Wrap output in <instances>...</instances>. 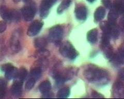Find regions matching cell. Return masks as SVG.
Instances as JSON below:
<instances>
[{
  "label": "cell",
  "mask_w": 124,
  "mask_h": 99,
  "mask_svg": "<svg viewBox=\"0 0 124 99\" xmlns=\"http://www.w3.org/2000/svg\"><path fill=\"white\" fill-rule=\"evenodd\" d=\"M112 95L116 99L124 98V85L119 81L114 83L112 88Z\"/></svg>",
  "instance_id": "ba28073f"
},
{
  "label": "cell",
  "mask_w": 124,
  "mask_h": 99,
  "mask_svg": "<svg viewBox=\"0 0 124 99\" xmlns=\"http://www.w3.org/2000/svg\"><path fill=\"white\" fill-rule=\"evenodd\" d=\"M87 10L86 7L84 6H81L78 7L75 10L76 17L78 20L84 21L87 18Z\"/></svg>",
  "instance_id": "8fae6325"
},
{
  "label": "cell",
  "mask_w": 124,
  "mask_h": 99,
  "mask_svg": "<svg viewBox=\"0 0 124 99\" xmlns=\"http://www.w3.org/2000/svg\"><path fill=\"white\" fill-rule=\"evenodd\" d=\"M7 86V81L5 78L0 77V88L5 89Z\"/></svg>",
  "instance_id": "83f0119b"
},
{
  "label": "cell",
  "mask_w": 124,
  "mask_h": 99,
  "mask_svg": "<svg viewBox=\"0 0 124 99\" xmlns=\"http://www.w3.org/2000/svg\"><path fill=\"white\" fill-rule=\"evenodd\" d=\"M36 7L33 5H30L23 7L21 11L22 15L24 20L29 22L32 21L36 14Z\"/></svg>",
  "instance_id": "52a82bcc"
},
{
  "label": "cell",
  "mask_w": 124,
  "mask_h": 99,
  "mask_svg": "<svg viewBox=\"0 0 124 99\" xmlns=\"http://www.w3.org/2000/svg\"><path fill=\"white\" fill-rule=\"evenodd\" d=\"M113 8L118 14H124V0H115Z\"/></svg>",
  "instance_id": "5bb4252c"
},
{
  "label": "cell",
  "mask_w": 124,
  "mask_h": 99,
  "mask_svg": "<svg viewBox=\"0 0 124 99\" xmlns=\"http://www.w3.org/2000/svg\"><path fill=\"white\" fill-rule=\"evenodd\" d=\"M98 30L96 28L90 30L87 34V39L91 44H94L97 40Z\"/></svg>",
  "instance_id": "4fadbf2b"
},
{
  "label": "cell",
  "mask_w": 124,
  "mask_h": 99,
  "mask_svg": "<svg viewBox=\"0 0 124 99\" xmlns=\"http://www.w3.org/2000/svg\"><path fill=\"white\" fill-rule=\"evenodd\" d=\"M101 1L103 5L105 6L107 8H108V9L112 8V4L111 2V0H101Z\"/></svg>",
  "instance_id": "484cf974"
},
{
  "label": "cell",
  "mask_w": 124,
  "mask_h": 99,
  "mask_svg": "<svg viewBox=\"0 0 124 99\" xmlns=\"http://www.w3.org/2000/svg\"><path fill=\"white\" fill-rule=\"evenodd\" d=\"M34 45L35 47L39 50L44 49L46 45H47V42L44 38L39 37L35 40Z\"/></svg>",
  "instance_id": "ac0fdd59"
},
{
  "label": "cell",
  "mask_w": 124,
  "mask_h": 99,
  "mask_svg": "<svg viewBox=\"0 0 124 99\" xmlns=\"http://www.w3.org/2000/svg\"><path fill=\"white\" fill-rule=\"evenodd\" d=\"M44 23L41 21L36 20L31 24L28 28L27 34L29 36H34L39 33Z\"/></svg>",
  "instance_id": "9c48e42d"
},
{
  "label": "cell",
  "mask_w": 124,
  "mask_h": 99,
  "mask_svg": "<svg viewBox=\"0 0 124 99\" xmlns=\"http://www.w3.org/2000/svg\"><path fill=\"white\" fill-rule=\"evenodd\" d=\"M84 76L88 82L98 85H105L110 79L107 71L93 64L87 66L84 71Z\"/></svg>",
  "instance_id": "6da1fadb"
},
{
  "label": "cell",
  "mask_w": 124,
  "mask_h": 99,
  "mask_svg": "<svg viewBox=\"0 0 124 99\" xmlns=\"http://www.w3.org/2000/svg\"><path fill=\"white\" fill-rule=\"evenodd\" d=\"M5 89L0 88V99H3L5 97Z\"/></svg>",
  "instance_id": "1f68e13d"
},
{
  "label": "cell",
  "mask_w": 124,
  "mask_h": 99,
  "mask_svg": "<svg viewBox=\"0 0 124 99\" xmlns=\"http://www.w3.org/2000/svg\"><path fill=\"white\" fill-rule=\"evenodd\" d=\"M119 77L122 80L124 81V68L120 70L119 72Z\"/></svg>",
  "instance_id": "4dcf8cb0"
},
{
  "label": "cell",
  "mask_w": 124,
  "mask_h": 99,
  "mask_svg": "<svg viewBox=\"0 0 124 99\" xmlns=\"http://www.w3.org/2000/svg\"><path fill=\"white\" fill-rule=\"evenodd\" d=\"M118 15V13L114 9V8L112 9L108 14V21L116 22Z\"/></svg>",
  "instance_id": "cb8c5ba5"
},
{
  "label": "cell",
  "mask_w": 124,
  "mask_h": 99,
  "mask_svg": "<svg viewBox=\"0 0 124 99\" xmlns=\"http://www.w3.org/2000/svg\"><path fill=\"white\" fill-rule=\"evenodd\" d=\"M13 1L15 3H18L19 2H20V0H13Z\"/></svg>",
  "instance_id": "836d02e7"
},
{
  "label": "cell",
  "mask_w": 124,
  "mask_h": 99,
  "mask_svg": "<svg viewBox=\"0 0 124 99\" xmlns=\"http://www.w3.org/2000/svg\"><path fill=\"white\" fill-rule=\"evenodd\" d=\"M119 26L122 30H124V14L119 21Z\"/></svg>",
  "instance_id": "f546056e"
},
{
  "label": "cell",
  "mask_w": 124,
  "mask_h": 99,
  "mask_svg": "<svg viewBox=\"0 0 124 99\" xmlns=\"http://www.w3.org/2000/svg\"><path fill=\"white\" fill-rule=\"evenodd\" d=\"M0 15L6 22L11 21L10 10L8 9L5 6L2 5L0 7Z\"/></svg>",
  "instance_id": "7c38bea8"
},
{
  "label": "cell",
  "mask_w": 124,
  "mask_h": 99,
  "mask_svg": "<svg viewBox=\"0 0 124 99\" xmlns=\"http://www.w3.org/2000/svg\"><path fill=\"white\" fill-rule=\"evenodd\" d=\"M36 80L34 79V78H29L28 81H27L26 84H25V89L26 90L29 91L30 90L32 89L35 84L36 83Z\"/></svg>",
  "instance_id": "d4e9b609"
},
{
  "label": "cell",
  "mask_w": 124,
  "mask_h": 99,
  "mask_svg": "<svg viewBox=\"0 0 124 99\" xmlns=\"http://www.w3.org/2000/svg\"><path fill=\"white\" fill-rule=\"evenodd\" d=\"M101 28L103 33H106L110 37L116 39L119 36V29L116 22L108 21L101 23Z\"/></svg>",
  "instance_id": "7a4b0ae2"
},
{
  "label": "cell",
  "mask_w": 124,
  "mask_h": 99,
  "mask_svg": "<svg viewBox=\"0 0 124 99\" xmlns=\"http://www.w3.org/2000/svg\"><path fill=\"white\" fill-rule=\"evenodd\" d=\"M20 41L16 35H14L11 37L10 41V47L12 50L15 52H17L20 50Z\"/></svg>",
  "instance_id": "e0dca14e"
},
{
  "label": "cell",
  "mask_w": 124,
  "mask_h": 99,
  "mask_svg": "<svg viewBox=\"0 0 124 99\" xmlns=\"http://www.w3.org/2000/svg\"><path fill=\"white\" fill-rule=\"evenodd\" d=\"M28 75V71L24 68H21L18 70V73L17 77L16 78V80H18L23 82L26 78Z\"/></svg>",
  "instance_id": "ffe728a7"
},
{
  "label": "cell",
  "mask_w": 124,
  "mask_h": 99,
  "mask_svg": "<svg viewBox=\"0 0 124 99\" xmlns=\"http://www.w3.org/2000/svg\"><path fill=\"white\" fill-rule=\"evenodd\" d=\"M121 48H122L123 50H124V43L123 45H122V47H121Z\"/></svg>",
  "instance_id": "e575fe53"
},
{
  "label": "cell",
  "mask_w": 124,
  "mask_h": 99,
  "mask_svg": "<svg viewBox=\"0 0 124 99\" xmlns=\"http://www.w3.org/2000/svg\"><path fill=\"white\" fill-rule=\"evenodd\" d=\"M92 96L94 98H103L104 97L102 96V94L100 93L96 92L95 91H93L92 92Z\"/></svg>",
  "instance_id": "f1b7e54d"
},
{
  "label": "cell",
  "mask_w": 124,
  "mask_h": 99,
  "mask_svg": "<svg viewBox=\"0 0 124 99\" xmlns=\"http://www.w3.org/2000/svg\"><path fill=\"white\" fill-rule=\"evenodd\" d=\"M42 70L39 67H35L31 70L30 72V77L35 79L36 81L39 78L41 75Z\"/></svg>",
  "instance_id": "d6986e66"
},
{
  "label": "cell",
  "mask_w": 124,
  "mask_h": 99,
  "mask_svg": "<svg viewBox=\"0 0 124 99\" xmlns=\"http://www.w3.org/2000/svg\"><path fill=\"white\" fill-rule=\"evenodd\" d=\"M7 24L5 21H0V33H2L6 30Z\"/></svg>",
  "instance_id": "4316f807"
},
{
  "label": "cell",
  "mask_w": 124,
  "mask_h": 99,
  "mask_svg": "<svg viewBox=\"0 0 124 99\" xmlns=\"http://www.w3.org/2000/svg\"><path fill=\"white\" fill-rule=\"evenodd\" d=\"M11 13V21L17 22L20 19L21 15L20 13L17 10H10Z\"/></svg>",
  "instance_id": "603a6c76"
},
{
  "label": "cell",
  "mask_w": 124,
  "mask_h": 99,
  "mask_svg": "<svg viewBox=\"0 0 124 99\" xmlns=\"http://www.w3.org/2000/svg\"><path fill=\"white\" fill-rule=\"evenodd\" d=\"M57 0H42L40 6V16L46 18L48 16L49 10L55 4Z\"/></svg>",
  "instance_id": "8992f818"
},
{
  "label": "cell",
  "mask_w": 124,
  "mask_h": 99,
  "mask_svg": "<svg viewBox=\"0 0 124 99\" xmlns=\"http://www.w3.org/2000/svg\"><path fill=\"white\" fill-rule=\"evenodd\" d=\"M31 0H23V1L24 2H29V1H31Z\"/></svg>",
  "instance_id": "d590c367"
},
{
  "label": "cell",
  "mask_w": 124,
  "mask_h": 99,
  "mask_svg": "<svg viewBox=\"0 0 124 99\" xmlns=\"http://www.w3.org/2000/svg\"><path fill=\"white\" fill-rule=\"evenodd\" d=\"M51 89V83L49 81L42 82L39 86V90L42 94L49 92Z\"/></svg>",
  "instance_id": "9a60e30c"
},
{
  "label": "cell",
  "mask_w": 124,
  "mask_h": 99,
  "mask_svg": "<svg viewBox=\"0 0 124 99\" xmlns=\"http://www.w3.org/2000/svg\"><path fill=\"white\" fill-rule=\"evenodd\" d=\"M70 94V89L68 87H64L61 89L57 93V98L60 99L67 98Z\"/></svg>",
  "instance_id": "7402d4cb"
},
{
  "label": "cell",
  "mask_w": 124,
  "mask_h": 99,
  "mask_svg": "<svg viewBox=\"0 0 124 99\" xmlns=\"http://www.w3.org/2000/svg\"><path fill=\"white\" fill-rule=\"evenodd\" d=\"M72 1V0H63L57 8V13L59 14L63 13L70 6Z\"/></svg>",
  "instance_id": "44dd1931"
},
{
  "label": "cell",
  "mask_w": 124,
  "mask_h": 99,
  "mask_svg": "<svg viewBox=\"0 0 124 99\" xmlns=\"http://www.w3.org/2000/svg\"><path fill=\"white\" fill-rule=\"evenodd\" d=\"M106 14V10L102 7L97 8L94 13V19L96 22L101 20Z\"/></svg>",
  "instance_id": "2e32d148"
},
{
  "label": "cell",
  "mask_w": 124,
  "mask_h": 99,
  "mask_svg": "<svg viewBox=\"0 0 124 99\" xmlns=\"http://www.w3.org/2000/svg\"><path fill=\"white\" fill-rule=\"evenodd\" d=\"M1 69L5 73V77L8 79H15L17 77L18 70L10 64H6L2 66Z\"/></svg>",
  "instance_id": "5b68a950"
},
{
  "label": "cell",
  "mask_w": 124,
  "mask_h": 99,
  "mask_svg": "<svg viewBox=\"0 0 124 99\" xmlns=\"http://www.w3.org/2000/svg\"><path fill=\"white\" fill-rule=\"evenodd\" d=\"M60 52L63 56L70 60L75 59L78 55V53L75 48L69 42H66L61 45Z\"/></svg>",
  "instance_id": "3957f363"
},
{
  "label": "cell",
  "mask_w": 124,
  "mask_h": 99,
  "mask_svg": "<svg viewBox=\"0 0 124 99\" xmlns=\"http://www.w3.org/2000/svg\"><path fill=\"white\" fill-rule=\"evenodd\" d=\"M63 29L60 25H55L50 29L49 38L55 43H59L63 37Z\"/></svg>",
  "instance_id": "277c9868"
},
{
  "label": "cell",
  "mask_w": 124,
  "mask_h": 99,
  "mask_svg": "<svg viewBox=\"0 0 124 99\" xmlns=\"http://www.w3.org/2000/svg\"><path fill=\"white\" fill-rule=\"evenodd\" d=\"M23 82L18 80H16L10 89L11 93L13 96L16 97H19L21 96L22 93Z\"/></svg>",
  "instance_id": "30bf717a"
},
{
  "label": "cell",
  "mask_w": 124,
  "mask_h": 99,
  "mask_svg": "<svg viewBox=\"0 0 124 99\" xmlns=\"http://www.w3.org/2000/svg\"><path fill=\"white\" fill-rule=\"evenodd\" d=\"M86 1H87L88 2H90V3H92V2H94L95 0H86Z\"/></svg>",
  "instance_id": "d6a6232c"
}]
</instances>
